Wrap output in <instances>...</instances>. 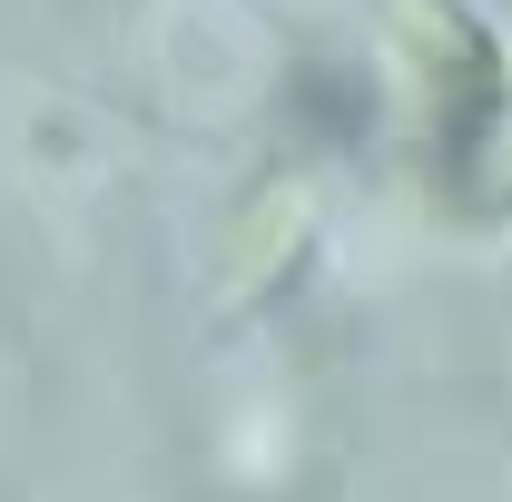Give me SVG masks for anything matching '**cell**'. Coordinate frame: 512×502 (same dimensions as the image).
I'll use <instances>...</instances> for the list:
<instances>
[{"instance_id": "obj_1", "label": "cell", "mask_w": 512, "mask_h": 502, "mask_svg": "<svg viewBox=\"0 0 512 502\" xmlns=\"http://www.w3.org/2000/svg\"><path fill=\"white\" fill-rule=\"evenodd\" d=\"M384 60L414 79L434 168L483 178L493 168V138H503V109H512V69L493 50V30L463 0H384Z\"/></svg>"}, {"instance_id": "obj_2", "label": "cell", "mask_w": 512, "mask_h": 502, "mask_svg": "<svg viewBox=\"0 0 512 502\" xmlns=\"http://www.w3.org/2000/svg\"><path fill=\"white\" fill-rule=\"evenodd\" d=\"M306 227H316V188H306L296 168L256 178V188L237 197V217H227V296L286 286V266L306 256Z\"/></svg>"}]
</instances>
